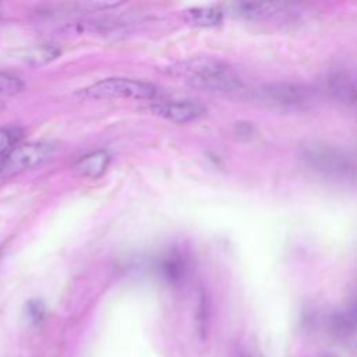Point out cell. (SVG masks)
I'll return each instance as SVG.
<instances>
[{"mask_svg": "<svg viewBox=\"0 0 357 357\" xmlns=\"http://www.w3.org/2000/svg\"><path fill=\"white\" fill-rule=\"evenodd\" d=\"M194 88L211 92H231L240 88L241 81L236 71L223 61L209 57H197L172 67Z\"/></svg>", "mask_w": 357, "mask_h": 357, "instance_id": "obj_1", "label": "cell"}, {"mask_svg": "<svg viewBox=\"0 0 357 357\" xmlns=\"http://www.w3.org/2000/svg\"><path fill=\"white\" fill-rule=\"evenodd\" d=\"M303 160L321 176L333 180L354 177V159L346 151L331 145H310L303 151Z\"/></svg>", "mask_w": 357, "mask_h": 357, "instance_id": "obj_2", "label": "cell"}, {"mask_svg": "<svg viewBox=\"0 0 357 357\" xmlns=\"http://www.w3.org/2000/svg\"><path fill=\"white\" fill-rule=\"evenodd\" d=\"M81 93L92 99H155L159 89L146 81L112 77L89 85Z\"/></svg>", "mask_w": 357, "mask_h": 357, "instance_id": "obj_3", "label": "cell"}, {"mask_svg": "<svg viewBox=\"0 0 357 357\" xmlns=\"http://www.w3.org/2000/svg\"><path fill=\"white\" fill-rule=\"evenodd\" d=\"M54 152V145L45 141L15 145L0 158V178H10L40 166Z\"/></svg>", "mask_w": 357, "mask_h": 357, "instance_id": "obj_4", "label": "cell"}, {"mask_svg": "<svg viewBox=\"0 0 357 357\" xmlns=\"http://www.w3.org/2000/svg\"><path fill=\"white\" fill-rule=\"evenodd\" d=\"M247 98L265 107L286 112L301 109L310 102V93L305 88L289 82L269 84L255 88L250 91Z\"/></svg>", "mask_w": 357, "mask_h": 357, "instance_id": "obj_5", "label": "cell"}, {"mask_svg": "<svg viewBox=\"0 0 357 357\" xmlns=\"http://www.w3.org/2000/svg\"><path fill=\"white\" fill-rule=\"evenodd\" d=\"M152 110L173 123H190L199 119L205 113V107L194 100H170V102H158L152 106Z\"/></svg>", "mask_w": 357, "mask_h": 357, "instance_id": "obj_6", "label": "cell"}, {"mask_svg": "<svg viewBox=\"0 0 357 357\" xmlns=\"http://www.w3.org/2000/svg\"><path fill=\"white\" fill-rule=\"evenodd\" d=\"M282 4L276 3H255V1H238L225 4L220 10L222 13H229L231 15L245 18V20H266L280 13Z\"/></svg>", "mask_w": 357, "mask_h": 357, "instance_id": "obj_7", "label": "cell"}, {"mask_svg": "<svg viewBox=\"0 0 357 357\" xmlns=\"http://www.w3.org/2000/svg\"><path fill=\"white\" fill-rule=\"evenodd\" d=\"M328 92L343 105H353L356 100V85L346 71H332L326 78Z\"/></svg>", "mask_w": 357, "mask_h": 357, "instance_id": "obj_8", "label": "cell"}, {"mask_svg": "<svg viewBox=\"0 0 357 357\" xmlns=\"http://www.w3.org/2000/svg\"><path fill=\"white\" fill-rule=\"evenodd\" d=\"M109 162H110V155L106 151L99 149V151L86 153L81 159H78L74 165V169L78 174L84 177L98 178L105 173V170L109 166Z\"/></svg>", "mask_w": 357, "mask_h": 357, "instance_id": "obj_9", "label": "cell"}, {"mask_svg": "<svg viewBox=\"0 0 357 357\" xmlns=\"http://www.w3.org/2000/svg\"><path fill=\"white\" fill-rule=\"evenodd\" d=\"M185 22L197 26H213L220 24L223 13L219 7H191L184 10Z\"/></svg>", "mask_w": 357, "mask_h": 357, "instance_id": "obj_10", "label": "cell"}, {"mask_svg": "<svg viewBox=\"0 0 357 357\" xmlns=\"http://www.w3.org/2000/svg\"><path fill=\"white\" fill-rule=\"evenodd\" d=\"M160 271L169 280H178L185 271V264L180 254L172 252L162 259Z\"/></svg>", "mask_w": 357, "mask_h": 357, "instance_id": "obj_11", "label": "cell"}, {"mask_svg": "<svg viewBox=\"0 0 357 357\" xmlns=\"http://www.w3.org/2000/svg\"><path fill=\"white\" fill-rule=\"evenodd\" d=\"M21 135H22V131L17 127L0 128V158L18 144Z\"/></svg>", "mask_w": 357, "mask_h": 357, "instance_id": "obj_12", "label": "cell"}, {"mask_svg": "<svg viewBox=\"0 0 357 357\" xmlns=\"http://www.w3.org/2000/svg\"><path fill=\"white\" fill-rule=\"evenodd\" d=\"M24 89V82L17 75L0 71V95L11 96Z\"/></svg>", "mask_w": 357, "mask_h": 357, "instance_id": "obj_13", "label": "cell"}, {"mask_svg": "<svg viewBox=\"0 0 357 357\" xmlns=\"http://www.w3.org/2000/svg\"><path fill=\"white\" fill-rule=\"evenodd\" d=\"M59 53H60V50L56 46L46 43V45H42V46L33 49L26 57L32 64H43V63H47V61L53 60L54 57H57Z\"/></svg>", "mask_w": 357, "mask_h": 357, "instance_id": "obj_14", "label": "cell"}, {"mask_svg": "<svg viewBox=\"0 0 357 357\" xmlns=\"http://www.w3.org/2000/svg\"><path fill=\"white\" fill-rule=\"evenodd\" d=\"M25 311H26V317L29 318V321L32 324L42 322L45 319V315H46L45 305H43V303L40 300H29L26 303Z\"/></svg>", "mask_w": 357, "mask_h": 357, "instance_id": "obj_15", "label": "cell"}]
</instances>
